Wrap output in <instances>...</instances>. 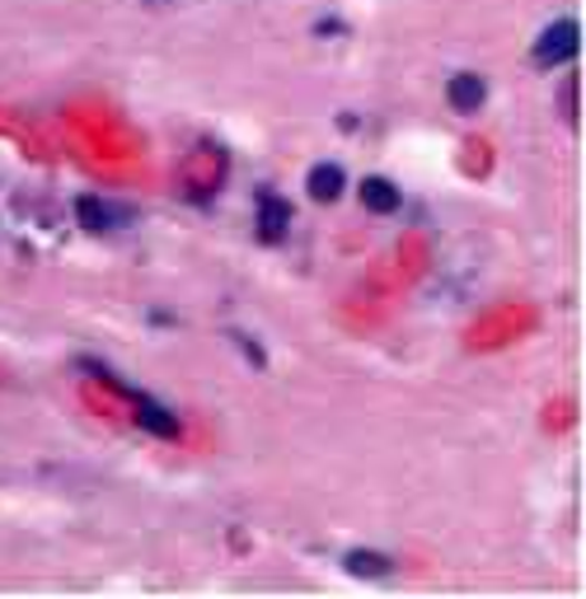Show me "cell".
<instances>
[{
    "label": "cell",
    "mask_w": 586,
    "mask_h": 599,
    "mask_svg": "<svg viewBox=\"0 0 586 599\" xmlns=\"http://www.w3.org/2000/svg\"><path fill=\"white\" fill-rule=\"evenodd\" d=\"M573 52H577V24H573V19H558L554 29H544L539 48H535V61L554 67V61H568Z\"/></svg>",
    "instance_id": "1"
},
{
    "label": "cell",
    "mask_w": 586,
    "mask_h": 599,
    "mask_svg": "<svg viewBox=\"0 0 586 599\" xmlns=\"http://www.w3.org/2000/svg\"><path fill=\"white\" fill-rule=\"evenodd\" d=\"M484 80H478V75H455L451 80V103H455V109L459 113H474L478 109V103H484Z\"/></svg>",
    "instance_id": "3"
},
{
    "label": "cell",
    "mask_w": 586,
    "mask_h": 599,
    "mask_svg": "<svg viewBox=\"0 0 586 599\" xmlns=\"http://www.w3.org/2000/svg\"><path fill=\"white\" fill-rule=\"evenodd\" d=\"M339 192H343V169L339 164H315V169H310V197L333 202Z\"/></svg>",
    "instance_id": "2"
},
{
    "label": "cell",
    "mask_w": 586,
    "mask_h": 599,
    "mask_svg": "<svg viewBox=\"0 0 586 599\" xmlns=\"http://www.w3.org/2000/svg\"><path fill=\"white\" fill-rule=\"evenodd\" d=\"M282 225H286V206L267 197V202H263V234H267V240H277Z\"/></svg>",
    "instance_id": "5"
},
{
    "label": "cell",
    "mask_w": 586,
    "mask_h": 599,
    "mask_svg": "<svg viewBox=\"0 0 586 599\" xmlns=\"http://www.w3.org/2000/svg\"><path fill=\"white\" fill-rule=\"evenodd\" d=\"M362 202H366L371 211H394V206H400V192H394L385 179H366V183H362Z\"/></svg>",
    "instance_id": "4"
}]
</instances>
